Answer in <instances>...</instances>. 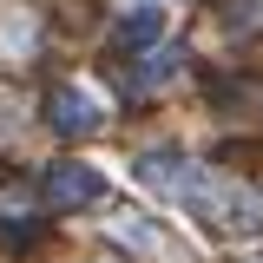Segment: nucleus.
<instances>
[{
    "mask_svg": "<svg viewBox=\"0 0 263 263\" xmlns=\"http://www.w3.org/2000/svg\"><path fill=\"white\" fill-rule=\"evenodd\" d=\"M257 263H263V257H257Z\"/></svg>",
    "mask_w": 263,
    "mask_h": 263,
    "instance_id": "nucleus-6",
    "label": "nucleus"
},
{
    "mask_svg": "<svg viewBox=\"0 0 263 263\" xmlns=\"http://www.w3.org/2000/svg\"><path fill=\"white\" fill-rule=\"evenodd\" d=\"M164 27H171V7H164V0H138V7H125V13H119V27H112V46L145 60V53L164 40Z\"/></svg>",
    "mask_w": 263,
    "mask_h": 263,
    "instance_id": "nucleus-3",
    "label": "nucleus"
},
{
    "mask_svg": "<svg viewBox=\"0 0 263 263\" xmlns=\"http://www.w3.org/2000/svg\"><path fill=\"white\" fill-rule=\"evenodd\" d=\"M105 191H112V171L92 164V158H60L40 178V204L46 211H92Z\"/></svg>",
    "mask_w": 263,
    "mask_h": 263,
    "instance_id": "nucleus-1",
    "label": "nucleus"
},
{
    "mask_svg": "<svg viewBox=\"0 0 263 263\" xmlns=\"http://www.w3.org/2000/svg\"><path fill=\"white\" fill-rule=\"evenodd\" d=\"M112 237L119 243H132L138 257H158V263H184V250L164 237V224L158 217H145V211H125V217H112Z\"/></svg>",
    "mask_w": 263,
    "mask_h": 263,
    "instance_id": "nucleus-4",
    "label": "nucleus"
},
{
    "mask_svg": "<svg viewBox=\"0 0 263 263\" xmlns=\"http://www.w3.org/2000/svg\"><path fill=\"white\" fill-rule=\"evenodd\" d=\"M105 92H92V79H60L53 99H46V125L60 132V138H92L105 132Z\"/></svg>",
    "mask_w": 263,
    "mask_h": 263,
    "instance_id": "nucleus-2",
    "label": "nucleus"
},
{
    "mask_svg": "<svg viewBox=\"0 0 263 263\" xmlns=\"http://www.w3.org/2000/svg\"><path fill=\"white\" fill-rule=\"evenodd\" d=\"M171 79H184V53H178V46H152L145 66H132V86H138V92H164Z\"/></svg>",
    "mask_w": 263,
    "mask_h": 263,
    "instance_id": "nucleus-5",
    "label": "nucleus"
}]
</instances>
